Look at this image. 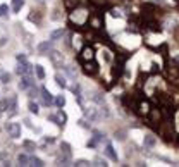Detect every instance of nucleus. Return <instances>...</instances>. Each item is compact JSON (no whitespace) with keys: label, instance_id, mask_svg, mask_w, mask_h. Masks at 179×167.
I'll return each mask as SVG.
<instances>
[{"label":"nucleus","instance_id":"bb28decb","mask_svg":"<svg viewBox=\"0 0 179 167\" xmlns=\"http://www.w3.org/2000/svg\"><path fill=\"white\" fill-rule=\"evenodd\" d=\"M7 12H9L7 5H0V16H2V17H4V16H7Z\"/></svg>","mask_w":179,"mask_h":167},{"label":"nucleus","instance_id":"20e7f679","mask_svg":"<svg viewBox=\"0 0 179 167\" xmlns=\"http://www.w3.org/2000/svg\"><path fill=\"white\" fill-rule=\"evenodd\" d=\"M33 85V79H31V76H21V81H19V90H28L30 86Z\"/></svg>","mask_w":179,"mask_h":167},{"label":"nucleus","instance_id":"7ed1b4c3","mask_svg":"<svg viewBox=\"0 0 179 167\" xmlns=\"http://www.w3.org/2000/svg\"><path fill=\"white\" fill-rule=\"evenodd\" d=\"M155 145H157V138L153 136V134H145V138H143V146H145V148H153Z\"/></svg>","mask_w":179,"mask_h":167},{"label":"nucleus","instance_id":"6e6552de","mask_svg":"<svg viewBox=\"0 0 179 167\" xmlns=\"http://www.w3.org/2000/svg\"><path fill=\"white\" fill-rule=\"evenodd\" d=\"M50 49H52V41H43V43L38 45V52H40V53L50 52Z\"/></svg>","mask_w":179,"mask_h":167},{"label":"nucleus","instance_id":"2f4dec72","mask_svg":"<svg viewBox=\"0 0 179 167\" xmlns=\"http://www.w3.org/2000/svg\"><path fill=\"white\" fill-rule=\"evenodd\" d=\"M5 43H7V38L2 36V38H0V45H5Z\"/></svg>","mask_w":179,"mask_h":167},{"label":"nucleus","instance_id":"ddd939ff","mask_svg":"<svg viewBox=\"0 0 179 167\" xmlns=\"http://www.w3.org/2000/svg\"><path fill=\"white\" fill-rule=\"evenodd\" d=\"M17 162L21 164V165H30V157L24 155V153H21V155L17 157Z\"/></svg>","mask_w":179,"mask_h":167},{"label":"nucleus","instance_id":"c85d7f7f","mask_svg":"<svg viewBox=\"0 0 179 167\" xmlns=\"http://www.w3.org/2000/svg\"><path fill=\"white\" fill-rule=\"evenodd\" d=\"M110 16H112V17H122V14H121L119 11H116V9H114V11H110Z\"/></svg>","mask_w":179,"mask_h":167},{"label":"nucleus","instance_id":"393cba45","mask_svg":"<svg viewBox=\"0 0 179 167\" xmlns=\"http://www.w3.org/2000/svg\"><path fill=\"white\" fill-rule=\"evenodd\" d=\"M102 59H105V60H107V62H110V60H112V57H110V52H107V50H103V52H102Z\"/></svg>","mask_w":179,"mask_h":167},{"label":"nucleus","instance_id":"cd10ccee","mask_svg":"<svg viewBox=\"0 0 179 167\" xmlns=\"http://www.w3.org/2000/svg\"><path fill=\"white\" fill-rule=\"evenodd\" d=\"M57 115H59V119H60V121H62V124L66 123V119H67V117H66V114H64L62 110H59V112H57Z\"/></svg>","mask_w":179,"mask_h":167},{"label":"nucleus","instance_id":"2eb2a0df","mask_svg":"<svg viewBox=\"0 0 179 167\" xmlns=\"http://www.w3.org/2000/svg\"><path fill=\"white\" fill-rule=\"evenodd\" d=\"M62 36H64V30H57V31H53V33L50 35V40L55 41V40H59V38H62Z\"/></svg>","mask_w":179,"mask_h":167},{"label":"nucleus","instance_id":"423d86ee","mask_svg":"<svg viewBox=\"0 0 179 167\" xmlns=\"http://www.w3.org/2000/svg\"><path fill=\"white\" fill-rule=\"evenodd\" d=\"M105 155L108 157L110 160H114V162H117V153L114 152V146L110 145V143H107V146H105Z\"/></svg>","mask_w":179,"mask_h":167},{"label":"nucleus","instance_id":"1a4fd4ad","mask_svg":"<svg viewBox=\"0 0 179 167\" xmlns=\"http://www.w3.org/2000/svg\"><path fill=\"white\" fill-rule=\"evenodd\" d=\"M85 114H86V117H88L90 121H97V119H98L97 109H86V110H85Z\"/></svg>","mask_w":179,"mask_h":167},{"label":"nucleus","instance_id":"4468645a","mask_svg":"<svg viewBox=\"0 0 179 167\" xmlns=\"http://www.w3.org/2000/svg\"><path fill=\"white\" fill-rule=\"evenodd\" d=\"M34 72H36V78L38 79H45V71L41 66H34Z\"/></svg>","mask_w":179,"mask_h":167},{"label":"nucleus","instance_id":"5701e85b","mask_svg":"<svg viewBox=\"0 0 179 167\" xmlns=\"http://www.w3.org/2000/svg\"><path fill=\"white\" fill-rule=\"evenodd\" d=\"M74 165H78V167H85V165H90V160L79 159V160H76V164H74Z\"/></svg>","mask_w":179,"mask_h":167},{"label":"nucleus","instance_id":"9b49d317","mask_svg":"<svg viewBox=\"0 0 179 167\" xmlns=\"http://www.w3.org/2000/svg\"><path fill=\"white\" fill-rule=\"evenodd\" d=\"M7 109H11V100H9V98L0 100V112H5Z\"/></svg>","mask_w":179,"mask_h":167},{"label":"nucleus","instance_id":"a211bd4d","mask_svg":"<svg viewBox=\"0 0 179 167\" xmlns=\"http://www.w3.org/2000/svg\"><path fill=\"white\" fill-rule=\"evenodd\" d=\"M83 59H86V60L93 59V50H91V49H85V50H83Z\"/></svg>","mask_w":179,"mask_h":167},{"label":"nucleus","instance_id":"4be33fe9","mask_svg":"<svg viewBox=\"0 0 179 167\" xmlns=\"http://www.w3.org/2000/svg\"><path fill=\"white\" fill-rule=\"evenodd\" d=\"M28 109H30V112H33V114H38V112H40V109H38V105L34 104V102H30Z\"/></svg>","mask_w":179,"mask_h":167},{"label":"nucleus","instance_id":"473e14b6","mask_svg":"<svg viewBox=\"0 0 179 167\" xmlns=\"http://www.w3.org/2000/svg\"><path fill=\"white\" fill-rule=\"evenodd\" d=\"M2 72H4V71H2V67H0V74H2Z\"/></svg>","mask_w":179,"mask_h":167},{"label":"nucleus","instance_id":"aec40b11","mask_svg":"<svg viewBox=\"0 0 179 167\" xmlns=\"http://www.w3.org/2000/svg\"><path fill=\"white\" fill-rule=\"evenodd\" d=\"M55 104H57V107H64V105H66V98H64V95H59V97L55 98Z\"/></svg>","mask_w":179,"mask_h":167},{"label":"nucleus","instance_id":"f8f14e48","mask_svg":"<svg viewBox=\"0 0 179 167\" xmlns=\"http://www.w3.org/2000/svg\"><path fill=\"white\" fill-rule=\"evenodd\" d=\"M30 165L41 167V165H45V164H43V160H41V159H38V157H31V159H30Z\"/></svg>","mask_w":179,"mask_h":167},{"label":"nucleus","instance_id":"0eeeda50","mask_svg":"<svg viewBox=\"0 0 179 167\" xmlns=\"http://www.w3.org/2000/svg\"><path fill=\"white\" fill-rule=\"evenodd\" d=\"M41 97H43V104H45V105H50V104L53 102V97L50 95L48 90H45V88L41 90Z\"/></svg>","mask_w":179,"mask_h":167},{"label":"nucleus","instance_id":"f03ea898","mask_svg":"<svg viewBox=\"0 0 179 167\" xmlns=\"http://www.w3.org/2000/svg\"><path fill=\"white\" fill-rule=\"evenodd\" d=\"M33 69H34V67L24 60V62H19V66H17V69H16V72H17L19 76H26V74L30 76L31 72H33Z\"/></svg>","mask_w":179,"mask_h":167},{"label":"nucleus","instance_id":"f257e3e1","mask_svg":"<svg viewBox=\"0 0 179 167\" xmlns=\"http://www.w3.org/2000/svg\"><path fill=\"white\" fill-rule=\"evenodd\" d=\"M5 131H7V134L11 138H19L21 136V124L19 123H9L7 126H5Z\"/></svg>","mask_w":179,"mask_h":167},{"label":"nucleus","instance_id":"6ab92c4d","mask_svg":"<svg viewBox=\"0 0 179 167\" xmlns=\"http://www.w3.org/2000/svg\"><path fill=\"white\" fill-rule=\"evenodd\" d=\"M22 145H24V148H26L28 152H33V150L36 148V145H34L33 141H24V143H22Z\"/></svg>","mask_w":179,"mask_h":167},{"label":"nucleus","instance_id":"39448f33","mask_svg":"<svg viewBox=\"0 0 179 167\" xmlns=\"http://www.w3.org/2000/svg\"><path fill=\"white\" fill-rule=\"evenodd\" d=\"M50 60H52L55 66H62L64 57H62V53H59V52H50Z\"/></svg>","mask_w":179,"mask_h":167},{"label":"nucleus","instance_id":"dca6fc26","mask_svg":"<svg viewBox=\"0 0 179 167\" xmlns=\"http://www.w3.org/2000/svg\"><path fill=\"white\" fill-rule=\"evenodd\" d=\"M9 81H11V74H9V72H2V74H0V83H2V85H7Z\"/></svg>","mask_w":179,"mask_h":167},{"label":"nucleus","instance_id":"72a5a7b5","mask_svg":"<svg viewBox=\"0 0 179 167\" xmlns=\"http://www.w3.org/2000/svg\"><path fill=\"white\" fill-rule=\"evenodd\" d=\"M0 115H2V112H0Z\"/></svg>","mask_w":179,"mask_h":167},{"label":"nucleus","instance_id":"9d476101","mask_svg":"<svg viewBox=\"0 0 179 167\" xmlns=\"http://www.w3.org/2000/svg\"><path fill=\"white\" fill-rule=\"evenodd\" d=\"M24 5V0H12V11L14 12H19Z\"/></svg>","mask_w":179,"mask_h":167},{"label":"nucleus","instance_id":"412c9836","mask_svg":"<svg viewBox=\"0 0 179 167\" xmlns=\"http://www.w3.org/2000/svg\"><path fill=\"white\" fill-rule=\"evenodd\" d=\"M60 150H62L64 153H69V155H71V145H69V143H66V141L60 145Z\"/></svg>","mask_w":179,"mask_h":167},{"label":"nucleus","instance_id":"f3484780","mask_svg":"<svg viewBox=\"0 0 179 167\" xmlns=\"http://www.w3.org/2000/svg\"><path fill=\"white\" fill-rule=\"evenodd\" d=\"M55 81H57V85H59L60 88H66V86H67L66 79H64V78H62V76H60V74H57V76H55Z\"/></svg>","mask_w":179,"mask_h":167},{"label":"nucleus","instance_id":"a878e982","mask_svg":"<svg viewBox=\"0 0 179 167\" xmlns=\"http://www.w3.org/2000/svg\"><path fill=\"white\" fill-rule=\"evenodd\" d=\"M116 140H119V141L126 140V133H124V131H119V133H116Z\"/></svg>","mask_w":179,"mask_h":167},{"label":"nucleus","instance_id":"7c9ffc66","mask_svg":"<svg viewBox=\"0 0 179 167\" xmlns=\"http://www.w3.org/2000/svg\"><path fill=\"white\" fill-rule=\"evenodd\" d=\"M24 60H26V55H24V53H19V55H17V62H24Z\"/></svg>","mask_w":179,"mask_h":167},{"label":"nucleus","instance_id":"c756f323","mask_svg":"<svg viewBox=\"0 0 179 167\" xmlns=\"http://www.w3.org/2000/svg\"><path fill=\"white\" fill-rule=\"evenodd\" d=\"M95 164H97V165H107V164H105V160H102L100 157H97V159H95Z\"/></svg>","mask_w":179,"mask_h":167},{"label":"nucleus","instance_id":"b1692460","mask_svg":"<svg viewBox=\"0 0 179 167\" xmlns=\"http://www.w3.org/2000/svg\"><path fill=\"white\" fill-rule=\"evenodd\" d=\"M38 93H41V90H36V88H33V90H30V97H31V98H36V97H40Z\"/></svg>","mask_w":179,"mask_h":167}]
</instances>
